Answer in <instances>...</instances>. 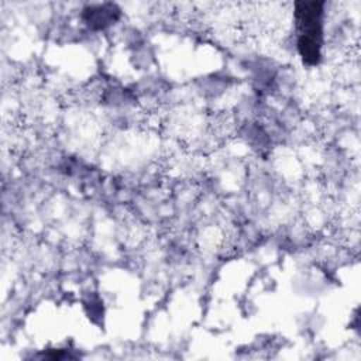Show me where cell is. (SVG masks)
Wrapping results in <instances>:
<instances>
[{
  "label": "cell",
  "instance_id": "cell-1",
  "mask_svg": "<svg viewBox=\"0 0 361 361\" xmlns=\"http://www.w3.org/2000/svg\"><path fill=\"white\" fill-rule=\"evenodd\" d=\"M305 10L296 11L298 27H299V42L298 48L302 58L307 63H317L320 58L322 48V23H320V8L319 4L312 3L303 4Z\"/></svg>",
  "mask_w": 361,
  "mask_h": 361
}]
</instances>
